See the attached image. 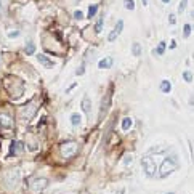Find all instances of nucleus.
I'll use <instances>...</instances> for the list:
<instances>
[{"label":"nucleus","mask_w":194,"mask_h":194,"mask_svg":"<svg viewBox=\"0 0 194 194\" xmlns=\"http://www.w3.org/2000/svg\"><path fill=\"white\" fill-rule=\"evenodd\" d=\"M35 101H32V103H29L26 106L24 109H22V112H21V117L24 119V121H29V119L34 115V112H35Z\"/></svg>","instance_id":"nucleus-6"},{"label":"nucleus","mask_w":194,"mask_h":194,"mask_svg":"<svg viewBox=\"0 0 194 194\" xmlns=\"http://www.w3.org/2000/svg\"><path fill=\"white\" fill-rule=\"evenodd\" d=\"M143 5H148V0H143Z\"/></svg>","instance_id":"nucleus-32"},{"label":"nucleus","mask_w":194,"mask_h":194,"mask_svg":"<svg viewBox=\"0 0 194 194\" xmlns=\"http://www.w3.org/2000/svg\"><path fill=\"white\" fill-rule=\"evenodd\" d=\"M169 22H170V24H175V22H177V16H175V15H170V16H169Z\"/></svg>","instance_id":"nucleus-27"},{"label":"nucleus","mask_w":194,"mask_h":194,"mask_svg":"<svg viewBox=\"0 0 194 194\" xmlns=\"http://www.w3.org/2000/svg\"><path fill=\"white\" fill-rule=\"evenodd\" d=\"M47 186H48V180H47V178H35V180H32L31 184H29L31 191H34V193L43 191Z\"/></svg>","instance_id":"nucleus-4"},{"label":"nucleus","mask_w":194,"mask_h":194,"mask_svg":"<svg viewBox=\"0 0 194 194\" xmlns=\"http://www.w3.org/2000/svg\"><path fill=\"white\" fill-rule=\"evenodd\" d=\"M189 34H191V26L184 24V27H183V37H184V39H188Z\"/></svg>","instance_id":"nucleus-19"},{"label":"nucleus","mask_w":194,"mask_h":194,"mask_svg":"<svg viewBox=\"0 0 194 194\" xmlns=\"http://www.w3.org/2000/svg\"><path fill=\"white\" fill-rule=\"evenodd\" d=\"M101 29H103V18H100V19L96 21V24H95V32H96V34H100Z\"/></svg>","instance_id":"nucleus-18"},{"label":"nucleus","mask_w":194,"mask_h":194,"mask_svg":"<svg viewBox=\"0 0 194 194\" xmlns=\"http://www.w3.org/2000/svg\"><path fill=\"white\" fill-rule=\"evenodd\" d=\"M170 90H172V84H170L169 80L160 82V91H162V93H170Z\"/></svg>","instance_id":"nucleus-13"},{"label":"nucleus","mask_w":194,"mask_h":194,"mask_svg":"<svg viewBox=\"0 0 194 194\" xmlns=\"http://www.w3.org/2000/svg\"><path fill=\"white\" fill-rule=\"evenodd\" d=\"M74 87H77V84H72V85H71V87H69V88H67V90H66V91H71V90H72V88H74Z\"/></svg>","instance_id":"nucleus-30"},{"label":"nucleus","mask_w":194,"mask_h":194,"mask_svg":"<svg viewBox=\"0 0 194 194\" xmlns=\"http://www.w3.org/2000/svg\"><path fill=\"white\" fill-rule=\"evenodd\" d=\"M109 106H111V91H109V93H106L103 101H101V106H100V121H101V119H104L106 112L109 111Z\"/></svg>","instance_id":"nucleus-5"},{"label":"nucleus","mask_w":194,"mask_h":194,"mask_svg":"<svg viewBox=\"0 0 194 194\" xmlns=\"http://www.w3.org/2000/svg\"><path fill=\"white\" fill-rule=\"evenodd\" d=\"M132 52H133V55H135V56H140V55H141V45L138 43V42H133Z\"/></svg>","instance_id":"nucleus-16"},{"label":"nucleus","mask_w":194,"mask_h":194,"mask_svg":"<svg viewBox=\"0 0 194 194\" xmlns=\"http://www.w3.org/2000/svg\"><path fill=\"white\" fill-rule=\"evenodd\" d=\"M162 2H164V3H169V2H170V0H162Z\"/></svg>","instance_id":"nucleus-33"},{"label":"nucleus","mask_w":194,"mask_h":194,"mask_svg":"<svg viewBox=\"0 0 194 194\" xmlns=\"http://www.w3.org/2000/svg\"><path fill=\"white\" fill-rule=\"evenodd\" d=\"M186 5H188V0H181V2H180V7H178V13H183Z\"/></svg>","instance_id":"nucleus-23"},{"label":"nucleus","mask_w":194,"mask_h":194,"mask_svg":"<svg viewBox=\"0 0 194 194\" xmlns=\"http://www.w3.org/2000/svg\"><path fill=\"white\" fill-rule=\"evenodd\" d=\"M37 59H39V61L42 63L45 67H53V66H55V63L52 61V59H48V58L45 56V55H42V53H40V55H37Z\"/></svg>","instance_id":"nucleus-12"},{"label":"nucleus","mask_w":194,"mask_h":194,"mask_svg":"<svg viewBox=\"0 0 194 194\" xmlns=\"http://www.w3.org/2000/svg\"><path fill=\"white\" fill-rule=\"evenodd\" d=\"M183 79L186 80V82H191V80H193V74L189 72V71H184V72H183Z\"/></svg>","instance_id":"nucleus-24"},{"label":"nucleus","mask_w":194,"mask_h":194,"mask_svg":"<svg viewBox=\"0 0 194 194\" xmlns=\"http://www.w3.org/2000/svg\"><path fill=\"white\" fill-rule=\"evenodd\" d=\"M169 194H173V193H169Z\"/></svg>","instance_id":"nucleus-36"},{"label":"nucleus","mask_w":194,"mask_h":194,"mask_svg":"<svg viewBox=\"0 0 194 194\" xmlns=\"http://www.w3.org/2000/svg\"><path fill=\"white\" fill-rule=\"evenodd\" d=\"M164 52H165V42H160L159 47L154 50V53H156V55H164Z\"/></svg>","instance_id":"nucleus-17"},{"label":"nucleus","mask_w":194,"mask_h":194,"mask_svg":"<svg viewBox=\"0 0 194 194\" xmlns=\"http://www.w3.org/2000/svg\"><path fill=\"white\" fill-rule=\"evenodd\" d=\"M132 124H133L132 119H130V117H125V119L122 121V130H124V132L130 130V128H132Z\"/></svg>","instance_id":"nucleus-15"},{"label":"nucleus","mask_w":194,"mask_h":194,"mask_svg":"<svg viewBox=\"0 0 194 194\" xmlns=\"http://www.w3.org/2000/svg\"><path fill=\"white\" fill-rule=\"evenodd\" d=\"M79 149V145L76 141H64L61 145V154L64 157H72L74 154Z\"/></svg>","instance_id":"nucleus-3"},{"label":"nucleus","mask_w":194,"mask_h":194,"mask_svg":"<svg viewBox=\"0 0 194 194\" xmlns=\"http://www.w3.org/2000/svg\"><path fill=\"white\" fill-rule=\"evenodd\" d=\"M84 69L85 67H84V64H82V66L79 67V71H77V76H82V74H84Z\"/></svg>","instance_id":"nucleus-28"},{"label":"nucleus","mask_w":194,"mask_h":194,"mask_svg":"<svg viewBox=\"0 0 194 194\" xmlns=\"http://www.w3.org/2000/svg\"><path fill=\"white\" fill-rule=\"evenodd\" d=\"M191 16H193V18H194V10H193V11H191Z\"/></svg>","instance_id":"nucleus-34"},{"label":"nucleus","mask_w":194,"mask_h":194,"mask_svg":"<svg viewBox=\"0 0 194 194\" xmlns=\"http://www.w3.org/2000/svg\"><path fill=\"white\" fill-rule=\"evenodd\" d=\"M74 16H76V19H82V18H84V13H82L80 10H77L76 13H74Z\"/></svg>","instance_id":"nucleus-25"},{"label":"nucleus","mask_w":194,"mask_h":194,"mask_svg":"<svg viewBox=\"0 0 194 194\" xmlns=\"http://www.w3.org/2000/svg\"><path fill=\"white\" fill-rule=\"evenodd\" d=\"M177 167H178V164L175 162V159H172V157H167V159H165L162 164H160V169H159V177H160V178L169 177L170 173H173L175 170H177Z\"/></svg>","instance_id":"nucleus-1"},{"label":"nucleus","mask_w":194,"mask_h":194,"mask_svg":"<svg viewBox=\"0 0 194 194\" xmlns=\"http://www.w3.org/2000/svg\"><path fill=\"white\" fill-rule=\"evenodd\" d=\"M24 151V143L22 141H11L10 145V156H19Z\"/></svg>","instance_id":"nucleus-8"},{"label":"nucleus","mask_w":194,"mask_h":194,"mask_svg":"<svg viewBox=\"0 0 194 194\" xmlns=\"http://www.w3.org/2000/svg\"><path fill=\"white\" fill-rule=\"evenodd\" d=\"M170 48H177V42H175V40L170 42Z\"/></svg>","instance_id":"nucleus-29"},{"label":"nucleus","mask_w":194,"mask_h":194,"mask_svg":"<svg viewBox=\"0 0 194 194\" xmlns=\"http://www.w3.org/2000/svg\"><path fill=\"white\" fill-rule=\"evenodd\" d=\"M130 162H132V156L128 154V156H125V157H124V164H125V165H128Z\"/></svg>","instance_id":"nucleus-26"},{"label":"nucleus","mask_w":194,"mask_h":194,"mask_svg":"<svg viewBox=\"0 0 194 194\" xmlns=\"http://www.w3.org/2000/svg\"><path fill=\"white\" fill-rule=\"evenodd\" d=\"M122 29H124V21H122V19H119V21H117V24H115V27H114L112 31H111V34L108 35V40H109V42H114V40L119 37V34L122 32Z\"/></svg>","instance_id":"nucleus-7"},{"label":"nucleus","mask_w":194,"mask_h":194,"mask_svg":"<svg viewBox=\"0 0 194 194\" xmlns=\"http://www.w3.org/2000/svg\"><path fill=\"white\" fill-rule=\"evenodd\" d=\"M124 5H125L127 10H133L135 8V2L133 0H124Z\"/></svg>","instance_id":"nucleus-20"},{"label":"nucleus","mask_w":194,"mask_h":194,"mask_svg":"<svg viewBox=\"0 0 194 194\" xmlns=\"http://www.w3.org/2000/svg\"><path fill=\"white\" fill-rule=\"evenodd\" d=\"M0 7H2V0H0Z\"/></svg>","instance_id":"nucleus-35"},{"label":"nucleus","mask_w":194,"mask_h":194,"mask_svg":"<svg viewBox=\"0 0 194 194\" xmlns=\"http://www.w3.org/2000/svg\"><path fill=\"white\" fill-rule=\"evenodd\" d=\"M82 111H84L85 114H90L91 112V100L87 95L82 98Z\"/></svg>","instance_id":"nucleus-10"},{"label":"nucleus","mask_w":194,"mask_h":194,"mask_svg":"<svg viewBox=\"0 0 194 194\" xmlns=\"http://www.w3.org/2000/svg\"><path fill=\"white\" fill-rule=\"evenodd\" d=\"M35 52V45L34 43H27V47H26V53L27 55H32Z\"/></svg>","instance_id":"nucleus-22"},{"label":"nucleus","mask_w":194,"mask_h":194,"mask_svg":"<svg viewBox=\"0 0 194 194\" xmlns=\"http://www.w3.org/2000/svg\"><path fill=\"white\" fill-rule=\"evenodd\" d=\"M96 11H98V5H91L90 10H88V18H93Z\"/></svg>","instance_id":"nucleus-21"},{"label":"nucleus","mask_w":194,"mask_h":194,"mask_svg":"<svg viewBox=\"0 0 194 194\" xmlns=\"http://www.w3.org/2000/svg\"><path fill=\"white\" fill-rule=\"evenodd\" d=\"M141 165H143V170H145L146 177H154L156 175V164L154 160H152V157H149V156H145V157L141 159Z\"/></svg>","instance_id":"nucleus-2"},{"label":"nucleus","mask_w":194,"mask_h":194,"mask_svg":"<svg viewBox=\"0 0 194 194\" xmlns=\"http://www.w3.org/2000/svg\"><path fill=\"white\" fill-rule=\"evenodd\" d=\"M0 125L3 128H10L13 125V119L10 114H5V112H0Z\"/></svg>","instance_id":"nucleus-9"},{"label":"nucleus","mask_w":194,"mask_h":194,"mask_svg":"<svg viewBox=\"0 0 194 194\" xmlns=\"http://www.w3.org/2000/svg\"><path fill=\"white\" fill-rule=\"evenodd\" d=\"M80 122H82V117H80V114H77V112H74L71 115V124L74 127H77V125H80Z\"/></svg>","instance_id":"nucleus-14"},{"label":"nucleus","mask_w":194,"mask_h":194,"mask_svg":"<svg viewBox=\"0 0 194 194\" xmlns=\"http://www.w3.org/2000/svg\"><path fill=\"white\" fill-rule=\"evenodd\" d=\"M112 58H111V56H106V58H103V59H101V61L98 63V67L100 69H109L111 66H112Z\"/></svg>","instance_id":"nucleus-11"},{"label":"nucleus","mask_w":194,"mask_h":194,"mask_svg":"<svg viewBox=\"0 0 194 194\" xmlns=\"http://www.w3.org/2000/svg\"><path fill=\"white\" fill-rule=\"evenodd\" d=\"M124 193H125V191H124V189H119V191L115 193V194H124Z\"/></svg>","instance_id":"nucleus-31"}]
</instances>
